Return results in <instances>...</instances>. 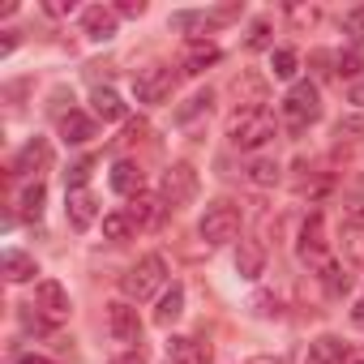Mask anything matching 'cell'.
Listing matches in <instances>:
<instances>
[{"instance_id":"40","label":"cell","mask_w":364,"mask_h":364,"mask_svg":"<svg viewBox=\"0 0 364 364\" xmlns=\"http://www.w3.org/2000/svg\"><path fill=\"white\" fill-rule=\"evenodd\" d=\"M18 364H56V360H48V355H18Z\"/></svg>"},{"instance_id":"5","label":"cell","mask_w":364,"mask_h":364,"mask_svg":"<svg viewBox=\"0 0 364 364\" xmlns=\"http://www.w3.org/2000/svg\"><path fill=\"white\" fill-rule=\"evenodd\" d=\"M159 198H163L167 206H189V202L198 198V171H193L189 163H171V167L163 171Z\"/></svg>"},{"instance_id":"26","label":"cell","mask_w":364,"mask_h":364,"mask_svg":"<svg viewBox=\"0 0 364 364\" xmlns=\"http://www.w3.org/2000/svg\"><path fill=\"white\" fill-rule=\"evenodd\" d=\"M343 249H347L351 262L364 266V228H351V223H347V228H343Z\"/></svg>"},{"instance_id":"13","label":"cell","mask_w":364,"mask_h":364,"mask_svg":"<svg viewBox=\"0 0 364 364\" xmlns=\"http://www.w3.org/2000/svg\"><path fill=\"white\" fill-rule=\"evenodd\" d=\"M167 364H210V347L180 334V338L167 343Z\"/></svg>"},{"instance_id":"24","label":"cell","mask_w":364,"mask_h":364,"mask_svg":"<svg viewBox=\"0 0 364 364\" xmlns=\"http://www.w3.org/2000/svg\"><path fill=\"white\" fill-rule=\"evenodd\" d=\"M321 283H326L330 296H343V291L351 287V274H347L338 262H326V266H321Z\"/></svg>"},{"instance_id":"8","label":"cell","mask_w":364,"mask_h":364,"mask_svg":"<svg viewBox=\"0 0 364 364\" xmlns=\"http://www.w3.org/2000/svg\"><path fill=\"white\" fill-rule=\"evenodd\" d=\"M107 330H112L116 343H141V317H137V309L124 304V300L107 304Z\"/></svg>"},{"instance_id":"37","label":"cell","mask_w":364,"mask_h":364,"mask_svg":"<svg viewBox=\"0 0 364 364\" xmlns=\"http://www.w3.org/2000/svg\"><path fill=\"white\" fill-rule=\"evenodd\" d=\"M266 35H270V26H266V22H257V26H253V39H249V43H253V48H266Z\"/></svg>"},{"instance_id":"28","label":"cell","mask_w":364,"mask_h":364,"mask_svg":"<svg viewBox=\"0 0 364 364\" xmlns=\"http://www.w3.org/2000/svg\"><path fill=\"white\" fill-rule=\"evenodd\" d=\"M129 232H133L129 215H103V236H107V240H124Z\"/></svg>"},{"instance_id":"12","label":"cell","mask_w":364,"mask_h":364,"mask_svg":"<svg viewBox=\"0 0 364 364\" xmlns=\"http://www.w3.org/2000/svg\"><path fill=\"white\" fill-rule=\"evenodd\" d=\"M48 167H52V146H48L43 137L26 141V146H22V154L14 159V171H22V176H35V180H39V171H48Z\"/></svg>"},{"instance_id":"1","label":"cell","mask_w":364,"mask_h":364,"mask_svg":"<svg viewBox=\"0 0 364 364\" xmlns=\"http://www.w3.org/2000/svg\"><path fill=\"white\" fill-rule=\"evenodd\" d=\"M274 129H279V120H274V112L262 107V103L236 107V112L228 116V141L240 146V150H257V146H266V141L274 137Z\"/></svg>"},{"instance_id":"18","label":"cell","mask_w":364,"mask_h":364,"mask_svg":"<svg viewBox=\"0 0 364 364\" xmlns=\"http://www.w3.org/2000/svg\"><path fill=\"white\" fill-rule=\"evenodd\" d=\"M180 313H185V287H176L171 283V291H163V300H159V309H154V326H171Z\"/></svg>"},{"instance_id":"21","label":"cell","mask_w":364,"mask_h":364,"mask_svg":"<svg viewBox=\"0 0 364 364\" xmlns=\"http://www.w3.org/2000/svg\"><path fill=\"white\" fill-rule=\"evenodd\" d=\"M43 198H48L43 180H35V185H26V189H22V198H18V210H22V219L39 223V219H43Z\"/></svg>"},{"instance_id":"33","label":"cell","mask_w":364,"mask_h":364,"mask_svg":"<svg viewBox=\"0 0 364 364\" xmlns=\"http://www.w3.org/2000/svg\"><path fill=\"white\" fill-rule=\"evenodd\" d=\"M52 18H65V14H73V0H48V5H43Z\"/></svg>"},{"instance_id":"9","label":"cell","mask_w":364,"mask_h":364,"mask_svg":"<svg viewBox=\"0 0 364 364\" xmlns=\"http://www.w3.org/2000/svg\"><path fill=\"white\" fill-rule=\"evenodd\" d=\"M35 304L43 309L48 321H65V317H69V291H65L56 279H43V283L35 287Z\"/></svg>"},{"instance_id":"17","label":"cell","mask_w":364,"mask_h":364,"mask_svg":"<svg viewBox=\"0 0 364 364\" xmlns=\"http://www.w3.org/2000/svg\"><path fill=\"white\" fill-rule=\"evenodd\" d=\"M112 189L116 193H141V167L137 163H129V159H120L116 167H112Z\"/></svg>"},{"instance_id":"20","label":"cell","mask_w":364,"mask_h":364,"mask_svg":"<svg viewBox=\"0 0 364 364\" xmlns=\"http://www.w3.org/2000/svg\"><path fill=\"white\" fill-rule=\"evenodd\" d=\"M262 266H266V253H262V245H253V240H240V253H236V270H240V279H257V274H262Z\"/></svg>"},{"instance_id":"25","label":"cell","mask_w":364,"mask_h":364,"mask_svg":"<svg viewBox=\"0 0 364 364\" xmlns=\"http://www.w3.org/2000/svg\"><path fill=\"white\" fill-rule=\"evenodd\" d=\"M249 180H253V185H274V180H279V163L274 159H253L249 163Z\"/></svg>"},{"instance_id":"38","label":"cell","mask_w":364,"mask_h":364,"mask_svg":"<svg viewBox=\"0 0 364 364\" xmlns=\"http://www.w3.org/2000/svg\"><path fill=\"white\" fill-rule=\"evenodd\" d=\"M257 313H266V317H270V313H279V304H274L270 296H257Z\"/></svg>"},{"instance_id":"41","label":"cell","mask_w":364,"mask_h":364,"mask_svg":"<svg viewBox=\"0 0 364 364\" xmlns=\"http://www.w3.org/2000/svg\"><path fill=\"white\" fill-rule=\"evenodd\" d=\"M351 321H355V326H364V296H360V304L351 309Z\"/></svg>"},{"instance_id":"22","label":"cell","mask_w":364,"mask_h":364,"mask_svg":"<svg viewBox=\"0 0 364 364\" xmlns=\"http://www.w3.org/2000/svg\"><path fill=\"white\" fill-rule=\"evenodd\" d=\"M334 360H347V347H343L334 334H321V338L309 347V364H334Z\"/></svg>"},{"instance_id":"4","label":"cell","mask_w":364,"mask_h":364,"mask_svg":"<svg viewBox=\"0 0 364 364\" xmlns=\"http://www.w3.org/2000/svg\"><path fill=\"white\" fill-rule=\"evenodd\" d=\"M321 116V95H317V86L313 82H296L291 90H287V99H283V120L300 133L304 124H313Z\"/></svg>"},{"instance_id":"31","label":"cell","mask_w":364,"mask_h":364,"mask_svg":"<svg viewBox=\"0 0 364 364\" xmlns=\"http://www.w3.org/2000/svg\"><path fill=\"white\" fill-rule=\"evenodd\" d=\"M334 65H338V77H355V73L364 69V60H360V52H355V48L338 52V60H334Z\"/></svg>"},{"instance_id":"36","label":"cell","mask_w":364,"mask_h":364,"mask_svg":"<svg viewBox=\"0 0 364 364\" xmlns=\"http://www.w3.org/2000/svg\"><path fill=\"white\" fill-rule=\"evenodd\" d=\"M291 22H300V26L309 22V26H313V22H317V9H291Z\"/></svg>"},{"instance_id":"14","label":"cell","mask_w":364,"mask_h":364,"mask_svg":"<svg viewBox=\"0 0 364 364\" xmlns=\"http://www.w3.org/2000/svg\"><path fill=\"white\" fill-rule=\"evenodd\" d=\"M82 26H86V35H90L95 43H107V39L116 35V9L95 5V9H86V14H82Z\"/></svg>"},{"instance_id":"2","label":"cell","mask_w":364,"mask_h":364,"mask_svg":"<svg viewBox=\"0 0 364 364\" xmlns=\"http://www.w3.org/2000/svg\"><path fill=\"white\" fill-rule=\"evenodd\" d=\"M163 283H167V266H163V257H154V253H150V257H141V262L120 279V291H124L129 300H137V304H141V300H150Z\"/></svg>"},{"instance_id":"35","label":"cell","mask_w":364,"mask_h":364,"mask_svg":"<svg viewBox=\"0 0 364 364\" xmlns=\"http://www.w3.org/2000/svg\"><path fill=\"white\" fill-rule=\"evenodd\" d=\"M116 14H124V18H137V14H146V5H141V0H124V5H120Z\"/></svg>"},{"instance_id":"16","label":"cell","mask_w":364,"mask_h":364,"mask_svg":"<svg viewBox=\"0 0 364 364\" xmlns=\"http://www.w3.org/2000/svg\"><path fill=\"white\" fill-rule=\"evenodd\" d=\"M60 137H65L69 146H82V141H90V137H95V120L69 107V116H60Z\"/></svg>"},{"instance_id":"32","label":"cell","mask_w":364,"mask_h":364,"mask_svg":"<svg viewBox=\"0 0 364 364\" xmlns=\"http://www.w3.org/2000/svg\"><path fill=\"white\" fill-rule=\"evenodd\" d=\"M334 133H338V137H360V133H364V116H347V120H338Z\"/></svg>"},{"instance_id":"15","label":"cell","mask_w":364,"mask_h":364,"mask_svg":"<svg viewBox=\"0 0 364 364\" xmlns=\"http://www.w3.org/2000/svg\"><path fill=\"white\" fill-rule=\"evenodd\" d=\"M0 266H5V279H9V283H26V279H35V274H39L35 257H31V253H22V249H5Z\"/></svg>"},{"instance_id":"11","label":"cell","mask_w":364,"mask_h":364,"mask_svg":"<svg viewBox=\"0 0 364 364\" xmlns=\"http://www.w3.org/2000/svg\"><path fill=\"white\" fill-rule=\"evenodd\" d=\"M163 219H167V202H163V198H150V193H137V198H133V206H129V223H133V228L150 232V228H159Z\"/></svg>"},{"instance_id":"7","label":"cell","mask_w":364,"mask_h":364,"mask_svg":"<svg viewBox=\"0 0 364 364\" xmlns=\"http://www.w3.org/2000/svg\"><path fill=\"white\" fill-rule=\"evenodd\" d=\"M300 262L304 266H326V219L313 210L309 219H304V228H300Z\"/></svg>"},{"instance_id":"6","label":"cell","mask_w":364,"mask_h":364,"mask_svg":"<svg viewBox=\"0 0 364 364\" xmlns=\"http://www.w3.org/2000/svg\"><path fill=\"white\" fill-rule=\"evenodd\" d=\"M133 90L141 103H163L171 95V69L167 65H146L133 73Z\"/></svg>"},{"instance_id":"34","label":"cell","mask_w":364,"mask_h":364,"mask_svg":"<svg viewBox=\"0 0 364 364\" xmlns=\"http://www.w3.org/2000/svg\"><path fill=\"white\" fill-rule=\"evenodd\" d=\"M112 364H146V351H141V347H129V351H124V355H116Z\"/></svg>"},{"instance_id":"29","label":"cell","mask_w":364,"mask_h":364,"mask_svg":"<svg viewBox=\"0 0 364 364\" xmlns=\"http://www.w3.org/2000/svg\"><path fill=\"white\" fill-rule=\"evenodd\" d=\"M343 31H347L351 48H360V43H364V9H351V14L343 18Z\"/></svg>"},{"instance_id":"3","label":"cell","mask_w":364,"mask_h":364,"mask_svg":"<svg viewBox=\"0 0 364 364\" xmlns=\"http://www.w3.org/2000/svg\"><path fill=\"white\" fill-rule=\"evenodd\" d=\"M198 232H202L206 245H228V240L240 236V210L232 202H210L202 223H198Z\"/></svg>"},{"instance_id":"39","label":"cell","mask_w":364,"mask_h":364,"mask_svg":"<svg viewBox=\"0 0 364 364\" xmlns=\"http://www.w3.org/2000/svg\"><path fill=\"white\" fill-rule=\"evenodd\" d=\"M347 99H351V103H360V107H364V77H360V82H355V86H351V90H347Z\"/></svg>"},{"instance_id":"27","label":"cell","mask_w":364,"mask_h":364,"mask_svg":"<svg viewBox=\"0 0 364 364\" xmlns=\"http://www.w3.org/2000/svg\"><path fill=\"white\" fill-rule=\"evenodd\" d=\"M270 69H274V77H296V52L291 48H279L270 56Z\"/></svg>"},{"instance_id":"19","label":"cell","mask_w":364,"mask_h":364,"mask_svg":"<svg viewBox=\"0 0 364 364\" xmlns=\"http://www.w3.org/2000/svg\"><path fill=\"white\" fill-rule=\"evenodd\" d=\"M90 103H95V116H99V120H124V99H120L116 90L99 86V90L90 95Z\"/></svg>"},{"instance_id":"30","label":"cell","mask_w":364,"mask_h":364,"mask_svg":"<svg viewBox=\"0 0 364 364\" xmlns=\"http://www.w3.org/2000/svg\"><path fill=\"white\" fill-rule=\"evenodd\" d=\"M90 171H95V159H77L65 176H69V189H86V180H90Z\"/></svg>"},{"instance_id":"23","label":"cell","mask_w":364,"mask_h":364,"mask_svg":"<svg viewBox=\"0 0 364 364\" xmlns=\"http://www.w3.org/2000/svg\"><path fill=\"white\" fill-rule=\"evenodd\" d=\"M219 60V48L215 43H189L185 48V73H202L206 65Z\"/></svg>"},{"instance_id":"42","label":"cell","mask_w":364,"mask_h":364,"mask_svg":"<svg viewBox=\"0 0 364 364\" xmlns=\"http://www.w3.org/2000/svg\"><path fill=\"white\" fill-rule=\"evenodd\" d=\"M249 364H283V360H279V355H274V360H270V355H257V360H249Z\"/></svg>"},{"instance_id":"10","label":"cell","mask_w":364,"mask_h":364,"mask_svg":"<svg viewBox=\"0 0 364 364\" xmlns=\"http://www.w3.org/2000/svg\"><path fill=\"white\" fill-rule=\"evenodd\" d=\"M65 215L73 232H86L95 223V193L90 189H65Z\"/></svg>"}]
</instances>
